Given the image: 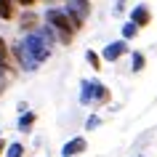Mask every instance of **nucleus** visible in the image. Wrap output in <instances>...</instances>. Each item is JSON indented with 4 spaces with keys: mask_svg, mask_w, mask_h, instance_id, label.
Wrapping results in <instances>:
<instances>
[{
    "mask_svg": "<svg viewBox=\"0 0 157 157\" xmlns=\"http://www.w3.org/2000/svg\"><path fill=\"white\" fill-rule=\"evenodd\" d=\"M56 40V32H53V27H40V29H35L24 37V40L13 45V53H16L19 64L24 67L27 72H32L37 69V64H43L45 59L51 56V45Z\"/></svg>",
    "mask_w": 157,
    "mask_h": 157,
    "instance_id": "f257e3e1",
    "label": "nucleus"
},
{
    "mask_svg": "<svg viewBox=\"0 0 157 157\" xmlns=\"http://www.w3.org/2000/svg\"><path fill=\"white\" fill-rule=\"evenodd\" d=\"M45 21L53 27V32H56V37L61 43H69L75 37V32L80 29V24L72 19V13L67 8H48L45 11Z\"/></svg>",
    "mask_w": 157,
    "mask_h": 157,
    "instance_id": "f03ea898",
    "label": "nucleus"
},
{
    "mask_svg": "<svg viewBox=\"0 0 157 157\" xmlns=\"http://www.w3.org/2000/svg\"><path fill=\"white\" fill-rule=\"evenodd\" d=\"M109 88L99 80H83L80 83V104H107L109 101Z\"/></svg>",
    "mask_w": 157,
    "mask_h": 157,
    "instance_id": "7ed1b4c3",
    "label": "nucleus"
},
{
    "mask_svg": "<svg viewBox=\"0 0 157 157\" xmlns=\"http://www.w3.org/2000/svg\"><path fill=\"white\" fill-rule=\"evenodd\" d=\"M67 11L72 13V19L77 24L83 27V21L88 19V13H91V3H88V0H67Z\"/></svg>",
    "mask_w": 157,
    "mask_h": 157,
    "instance_id": "20e7f679",
    "label": "nucleus"
},
{
    "mask_svg": "<svg viewBox=\"0 0 157 157\" xmlns=\"http://www.w3.org/2000/svg\"><path fill=\"white\" fill-rule=\"evenodd\" d=\"M123 53H128L125 40H115V43H109L107 48H104V53H101V56H104V61H117Z\"/></svg>",
    "mask_w": 157,
    "mask_h": 157,
    "instance_id": "39448f33",
    "label": "nucleus"
},
{
    "mask_svg": "<svg viewBox=\"0 0 157 157\" xmlns=\"http://www.w3.org/2000/svg\"><path fill=\"white\" fill-rule=\"evenodd\" d=\"M85 147H88V141H85L83 136H77V139H72V141H67V144H64L61 155H64V157H75V155H80V152H85Z\"/></svg>",
    "mask_w": 157,
    "mask_h": 157,
    "instance_id": "423d86ee",
    "label": "nucleus"
},
{
    "mask_svg": "<svg viewBox=\"0 0 157 157\" xmlns=\"http://www.w3.org/2000/svg\"><path fill=\"white\" fill-rule=\"evenodd\" d=\"M131 21H133V24H139V27H147L149 21H152V13H149V8L144 6V3L131 11Z\"/></svg>",
    "mask_w": 157,
    "mask_h": 157,
    "instance_id": "0eeeda50",
    "label": "nucleus"
},
{
    "mask_svg": "<svg viewBox=\"0 0 157 157\" xmlns=\"http://www.w3.org/2000/svg\"><path fill=\"white\" fill-rule=\"evenodd\" d=\"M16 0H0V19L3 21H11V19L16 16V6H13Z\"/></svg>",
    "mask_w": 157,
    "mask_h": 157,
    "instance_id": "6e6552de",
    "label": "nucleus"
},
{
    "mask_svg": "<svg viewBox=\"0 0 157 157\" xmlns=\"http://www.w3.org/2000/svg\"><path fill=\"white\" fill-rule=\"evenodd\" d=\"M133 72H141L144 69V64H147V59H144V53H139V51H133Z\"/></svg>",
    "mask_w": 157,
    "mask_h": 157,
    "instance_id": "1a4fd4ad",
    "label": "nucleus"
},
{
    "mask_svg": "<svg viewBox=\"0 0 157 157\" xmlns=\"http://www.w3.org/2000/svg\"><path fill=\"white\" fill-rule=\"evenodd\" d=\"M24 155V147H21V144H8V149H6V157H21Z\"/></svg>",
    "mask_w": 157,
    "mask_h": 157,
    "instance_id": "9d476101",
    "label": "nucleus"
},
{
    "mask_svg": "<svg viewBox=\"0 0 157 157\" xmlns=\"http://www.w3.org/2000/svg\"><path fill=\"white\" fill-rule=\"evenodd\" d=\"M32 123H35V112H27V115L19 120V128H21V131H29V128H32Z\"/></svg>",
    "mask_w": 157,
    "mask_h": 157,
    "instance_id": "9b49d317",
    "label": "nucleus"
},
{
    "mask_svg": "<svg viewBox=\"0 0 157 157\" xmlns=\"http://www.w3.org/2000/svg\"><path fill=\"white\" fill-rule=\"evenodd\" d=\"M136 32H139V24H133V21H128V24L123 27V37H125V40L136 37Z\"/></svg>",
    "mask_w": 157,
    "mask_h": 157,
    "instance_id": "f8f14e48",
    "label": "nucleus"
},
{
    "mask_svg": "<svg viewBox=\"0 0 157 157\" xmlns=\"http://www.w3.org/2000/svg\"><path fill=\"white\" fill-rule=\"evenodd\" d=\"M11 61H8V48L6 45H0V69H8Z\"/></svg>",
    "mask_w": 157,
    "mask_h": 157,
    "instance_id": "ddd939ff",
    "label": "nucleus"
},
{
    "mask_svg": "<svg viewBox=\"0 0 157 157\" xmlns=\"http://www.w3.org/2000/svg\"><path fill=\"white\" fill-rule=\"evenodd\" d=\"M85 59H88V61H91V67H93V69H101V59L96 56V53H93V51H88V53H85Z\"/></svg>",
    "mask_w": 157,
    "mask_h": 157,
    "instance_id": "4468645a",
    "label": "nucleus"
},
{
    "mask_svg": "<svg viewBox=\"0 0 157 157\" xmlns=\"http://www.w3.org/2000/svg\"><path fill=\"white\" fill-rule=\"evenodd\" d=\"M35 21H37V19H35L32 13H27V16L21 19V27H27V29H32V24H35Z\"/></svg>",
    "mask_w": 157,
    "mask_h": 157,
    "instance_id": "2eb2a0df",
    "label": "nucleus"
},
{
    "mask_svg": "<svg viewBox=\"0 0 157 157\" xmlns=\"http://www.w3.org/2000/svg\"><path fill=\"white\" fill-rule=\"evenodd\" d=\"M16 3H19V6H24V8H32L37 0H16Z\"/></svg>",
    "mask_w": 157,
    "mask_h": 157,
    "instance_id": "dca6fc26",
    "label": "nucleus"
},
{
    "mask_svg": "<svg viewBox=\"0 0 157 157\" xmlns=\"http://www.w3.org/2000/svg\"><path fill=\"white\" fill-rule=\"evenodd\" d=\"M96 125H99V117H91V120H88V125H85V128H88V131H93V128H96Z\"/></svg>",
    "mask_w": 157,
    "mask_h": 157,
    "instance_id": "f3484780",
    "label": "nucleus"
},
{
    "mask_svg": "<svg viewBox=\"0 0 157 157\" xmlns=\"http://www.w3.org/2000/svg\"><path fill=\"white\" fill-rule=\"evenodd\" d=\"M3 85H6V77H3V69H0V91H3Z\"/></svg>",
    "mask_w": 157,
    "mask_h": 157,
    "instance_id": "a211bd4d",
    "label": "nucleus"
},
{
    "mask_svg": "<svg viewBox=\"0 0 157 157\" xmlns=\"http://www.w3.org/2000/svg\"><path fill=\"white\" fill-rule=\"evenodd\" d=\"M0 155H3V141H0Z\"/></svg>",
    "mask_w": 157,
    "mask_h": 157,
    "instance_id": "6ab92c4d",
    "label": "nucleus"
}]
</instances>
